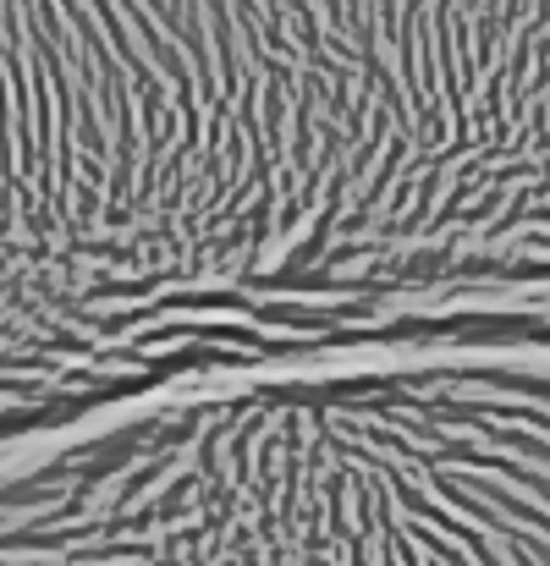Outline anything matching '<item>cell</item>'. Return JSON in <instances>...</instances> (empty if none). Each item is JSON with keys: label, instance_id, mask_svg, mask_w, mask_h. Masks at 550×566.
<instances>
[{"label": "cell", "instance_id": "cell-1", "mask_svg": "<svg viewBox=\"0 0 550 566\" xmlns=\"http://www.w3.org/2000/svg\"><path fill=\"white\" fill-rule=\"evenodd\" d=\"M127 34H132V0H127ZM127 94H132V45H127Z\"/></svg>", "mask_w": 550, "mask_h": 566}]
</instances>
